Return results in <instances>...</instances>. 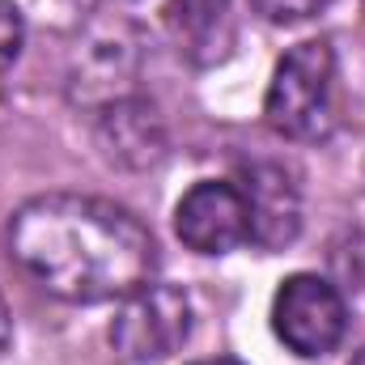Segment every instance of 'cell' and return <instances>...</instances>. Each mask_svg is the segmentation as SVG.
<instances>
[{
	"label": "cell",
	"instance_id": "obj_5",
	"mask_svg": "<svg viewBox=\"0 0 365 365\" xmlns=\"http://www.w3.org/2000/svg\"><path fill=\"white\" fill-rule=\"evenodd\" d=\"M175 234L195 255H225L251 242V208L238 182L204 179L175 204Z\"/></svg>",
	"mask_w": 365,
	"mask_h": 365
},
{
	"label": "cell",
	"instance_id": "obj_8",
	"mask_svg": "<svg viewBox=\"0 0 365 365\" xmlns=\"http://www.w3.org/2000/svg\"><path fill=\"white\" fill-rule=\"evenodd\" d=\"M98 145L110 162L128 170H149L166 158V123L158 106L140 98H123L106 110H98Z\"/></svg>",
	"mask_w": 365,
	"mask_h": 365
},
{
	"label": "cell",
	"instance_id": "obj_9",
	"mask_svg": "<svg viewBox=\"0 0 365 365\" xmlns=\"http://www.w3.org/2000/svg\"><path fill=\"white\" fill-rule=\"evenodd\" d=\"M21 47H26V17H21V9L13 0H0V81L17 64Z\"/></svg>",
	"mask_w": 365,
	"mask_h": 365
},
{
	"label": "cell",
	"instance_id": "obj_12",
	"mask_svg": "<svg viewBox=\"0 0 365 365\" xmlns=\"http://www.w3.org/2000/svg\"><path fill=\"white\" fill-rule=\"evenodd\" d=\"M13 344V314H9V306H4V297H0V353Z\"/></svg>",
	"mask_w": 365,
	"mask_h": 365
},
{
	"label": "cell",
	"instance_id": "obj_3",
	"mask_svg": "<svg viewBox=\"0 0 365 365\" xmlns=\"http://www.w3.org/2000/svg\"><path fill=\"white\" fill-rule=\"evenodd\" d=\"M191 336V302L179 284H145L128 293L110 319V344L123 361L158 365L175 357Z\"/></svg>",
	"mask_w": 365,
	"mask_h": 365
},
{
	"label": "cell",
	"instance_id": "obj_6",
	"mask_svg": "<svg viewBox=\"0 0 365 365\" xmlns=\"http://www.w3.org/2000/svg\"><path fill=\"white\" fill-rule=\"evenodd\" d=\"M136 64H140V51H136V38L128 26H106L86 38L81 56H77V68H73V102L93 106V110H106L123 98H132V81H136Z\"/></svg>",
	"mask_w": 365,
	"mask_h": 365
},
{
	"label": "cell",
	"instance_id": "obj_13",
	"mask_svg": "<svg viewBox=\"0 0 365 365\" xmlns=\"http://www.w3.org/2000/svg\"><path fill=\"white\" fill-rule=\"evenodd\" d=\"M195 365H242V361H234V357H212V361H195Z\"/></svg>",
	"mask_w": 365,
	"mask_h": 365
},
{
	"label": "cell",
	"instance_id": "obj_4",
	"mask_svg": "<svg viewBox=\"0 0 365 365\" xmlns=\"http://www.w3.org/2000/svg\"><path fill=\"white\" fill-rule=\"evenodd\" d=\"M272 331L276 340L297 357H327L340 349L349 331L344 293L314 272H297L280 280L272 297Z\"/></svg>",
	"mask_w": 365,
	"mask_h": 365
},
{
	"label": "cell",
	"instance_id": "obj_10",
	"mask_svg": "<svg viewBox=\"0 0 365 365\" xmlns=\"http://www.w3.org/2000/svg\"><path fill=\"white\" fill-rule=\"evenodd\" d=\"M251 9L272 26H297L327 9V0H251Z\"/></svg>",
	"mask_w": 365,
	"mask_h": 365
},
{
	"label": "cell",
	"instance_id": "obj_2",
	"mask_svg": "<svg viewBox=\"0 0 365 365\" xmlns=\"http://www.w3.org/2000/svg\"><path fill=\"white\" fill-rule=\"evenodd\" d=\"M264 119L284 140H327L336 132V51L327 38H306L280 56L264 98Z\"/></svg>",
	"mask_w": 365,
	"mask_h": 365
},
{
	"label": "cell",
	"instance_id": "obj_7",
	"mask_svg": "<svg viewBox=\"0 0 365 365\" xmlns=\"http://www.w3.org/2000/svg\"><path fill=\"white\" fill-rule=\"evenodd\" d=\"M242 195L251 208V242L259 251H284L302 234V191L284 166L255 162L242 170Z\"/></svg>",
	"mask_w": 365,
	"mask_h": 365
},
{
	"label": "cell",
	"instance_id": "obj_14",
	"mask_svg": "<svg viewBox=\"0 0 365 365\" xmlns=\"http://www.w3.org/2000/svg\"><path fill=\"white\" fill-rule=\"evenodd\" d=\"M349 365H365V349H361V353H357V357H353Z\"/></svg>",
	"mask_w": 365,
	"mask_h": 365
},
{
	"label": "cell",
	"instance_id": "obj_1",
	"mask_svg": "<svg viewBox=\"0 0 365 365\" xmlns=\"http://www.w3.org/2000/svg\"><path fill=\"white\" fill-rule=\"evenodd\" d=\"M9 251L51 297L73 306L123 302L158 272V242L132 208L73 191L26 200L9 221Z\"/></svg>",
	"mask_w": 365,
	"mask_h": 365
},
{
	"label": "cell",
	"instance_id": "obj_11",
	"mask_svg": "<svg viewBox=\"0 0 365 365\" xmlns=\"http://www.w3.org/2000/svg\"><path fill=\"white\" fill-rule=\"evenodd\" d=\"M336 272H340V280L353 289V293H361L365 297V234H353L344 247H336Z\"/></svg>",
	"mask_w": 365,
	"mask_h": 365
}]
</instances>
